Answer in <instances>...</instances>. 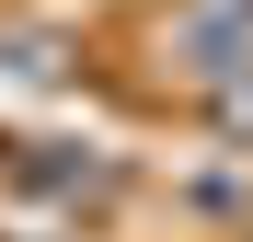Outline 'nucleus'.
I'll return each instance as SVG.
<instances>
[{
    "instance_id": "f257e3e1",
    "label": "nucleus",
    "mask_w": 253,
    "mask_h": 242,
    "mask_svg": "<svg viewBox=\"0 0 253 242\" xmlns=\"http://www.w3.org/2000/svg\"><path fill=\"white\" fill-rule=\"evenodd\" d=\"M242 69H253V0H173V23H161V81L219 93Z\"/></svg>"
},
{
    "instance_id": "f03ea898",
    "label": "nucleus",
    "mask_w": 253,
    "mask_h": 242,
    "mask_svg": "<svg viewBox=\"0 0 253 242\" xmlns=\"http://www.w3.org/2000/svg\"><path fill=\"white\" fill-rule=\"evenodd\" d=\"M0 161H12V173H23L35 196H58V208H81V196H92V208H104V196H115V161H69L58 139H12Z\"/></svg>"
},
{
    "instance_id": "7ed1b4c3",
    "label": "nucleus",
    "mask_w": 253,
    "mask_h": 242,
    "mask_svg": "<svg viewBox=\"0 0 253 242\" xmlns=\"http://www.w3.org/2000/svg\"><path fill=\"white\" fill-rule=\"evenodd\" d=\"M196 104H207V127H219V150H230V161H253V69H242V81H219V93H196Z\"/></svg>"
}]
</instances>
